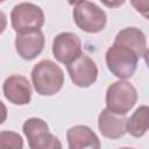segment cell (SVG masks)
Wrapping results in <instances>:
<instances>
[{
  "label": "cell",
  "mask_w": 149,
  "mask_h": 149,
  "mask_svg": "<svg viewBox=\"0 0 149 149\" xmlns=\"http://www.w3.org/2000/svg\"><path fill=\"white\" fill-rule=\"evenodd\" d=\"M137 55L126 45L113 43L106 51L105 61L108 70L119 79L130 78L137 69Z\"/></svg>",
  "instance_id": "7a4b0ae2"
},
{
  "label": "cell",
  "mask_w": 149,
  "mask_h": 149,
  "mask_svg": "<svg viewBox=\"0 0 149 149\" xmlns=\"http://www.w3.org/2000/svg\"><path fill=\"white\" fill-rule=\"evenodd\" d=\"M5 98L13 105H28L31 100V85L29 80L21 74H12L7 77L2 84Z\"/></svg>",
  "instance_id": "9c48e42d"
},
{
  "label": "cell",
  "mask_w": 149,
  "mask_h": 149,
  "mask_svg": "<svg viewBox=\"0 0 149 149\" xmlns=\"http://www.w3.org/2000/svg\"><path fill=\"white\" fill-rule=\"evenodd\" d=\"M30 149H61L59 140L49 132L48 123L40 118H29L22 126Z\"/></svg>",
  "instance_id": "8992f818"
},
{
  "label": "cell",
  "mask_w": 149,
  "mask_h": 149,
  "mask_svg": "<svg viewBox=\"0 0 149 149\" xmlns=\"http://www.w3.org/2000/svg\"><path fill=\"white\" fill-rule=\"evenodd\" d=\"M45 38L42 30H36L26 34H16L15 49L17 55L24 61L36 58L44 49Z\"/></svg>",
  "instance_id": "30bf717a"
},
{
  "label": "cell",
  "mask_w": 149,
  "mask_h": 149,
  "mask_svg": "<svg viewBox=\"0 0 149 149\" xmlns=\"http://www.w3.org/2000/svg\"><path fill=\"white\" fill-rule=\"evenodd\" d=\"M23 139L19 133L3 130L0 132V149H22Z\"/></svg>",
  "instance_id": "9a60e30c"
},
{
  "label": "cell",
  "mask_w": 149,
  "mask_h": 149,
  "mask_svg": "<svg viewBox=\"0 0 149 149\" xmlns=\"http://www.w3.org/2000/svg\"><path fill=\"white\" fill-rule=\"evenodd\" d=\"M72 17L79 29L90 34L100 33L107 23V15L105 10L98 5L86 0L74 6Z\"/></svg>",
  "instance_id": "5b68a950"
},
{
  "label": "cell",
  "mask_w": 149,
  "mask_h": 149,
  "mask_svg": "<svg viewBox=\"0 0 149 149\" xmlns=\"http://www.w3.org/2000/svg\"><path fill=\"white\" fill-rule=\"evenodd\" d=\"M66 140L70 149H99L101 147L97 134L87 126L77 125L66 130Z\"/></svg>",
  "instance_id": "7c38bea8"
},
{
  "label": "cell",
  "mask_w": 149,
  "mask_h": 149,
  "mask_svg": "<svg viewBox=\"0 0 149 149\" xmlns=\"http://www.w3.org/2000/svg\"><path fill=\"white\" fill-rule=\"evenodd\" d=\"M113 43L128 47L137 55L139 58L147 57V54H148L147 37L144 33L136 27H127V28L121 29L116 34Z\"/></svg>",
  "instance_id": "4fadbf2b"
},
{
  "label": "cell",
  "mask_w": 149,
  "mask_h": 149,
  "mask_svg": "<svg viewBox=\"0 0 149 149\" xmlns=\"http://www.w3.org/2000/svg\"><path fill=\"white\" fill-rule=\"evenodd\" d=\"M43 9L31 2H21L10 12L12 28L16 34H26L40 30L44 24Z\"/></svg>",
  "instance_id": "277c9868"
},
{
  "label": "cell",
  "mask_w": 149,
  "mask_h": 149,
  "mask_svg": "<svg viewBox=\"0 0 149 149\" xmlns=\"http://www.w3.org/2000/svg\"><path fill=\"white\" fill-rule=\"evenodd\" d=\"M105 7L108 8H118L125 3L126 0H99Z\"/></svg>",
  "instance_id": "e0dca14e"
},
{
  "label": "cell",
  "mask_w": 149,
  "mask_h": 149,
  "mask_svg": "<svg viewBox=\"0 0 149 149\" xmlns=\"http://www.w3.org/2000/svg\"><path fill=\"white\" fill-rule=\"evenodd\" d=\"M72 83L78 87H90L98 78V68L94 61L86 54H80L74 61L66 65Z\"/></svg>",
  "instance_id": "52a82bcc"
},
{
  "label": "cell",
  "mask_w": 149,
  "mask_h": 149,
  "mask_svg": "<svg viewBox=\"0 0 149 149\" xmlns=\"http://www.w3.org/2000/svg\"><path fill=\"white\" fill-rule=\"evenodd\" d=\"M134 9L143 15L146 19L149 17V0H130Z\"/></svg>",
  "instance_id": "2e32d148"
},
{
  "label": "cell",
  "mask_w": 149,
  "mask_h": 149,
  "mask_svg": "<svg viewBox=\"0 0 149 149\" xmlns=\"http://www.w3.org/2000/svg\"><path fill=\"white\" fill-rule=\"evenodd\" d=\"M31 83L40 95L50 97L62 90L64 84V72L55 62L43 59L33 68Z\"/></svg>",
  "instance_id": "6da1fadb"
},
{
  "label": "cell",
  "mask_w": 149,
  "mask_h": 149,
  "mask_svg": "<svg viewBox=\"0 0 149 149\" xmlns=\"http://www.w3.org/2000/svg\"><path fill=\"white\" fill-rule=\"evenodd\" d=\"M66 1H68L69 5L76 6V5H78V3H80V2H83V1H85V0H66Z\"/></svg>",
  "instance_id": "ffe728a7"
},
{
  "label": "cell",
  "mask_w": 149,
  "mask_h": 149,
  "mask_svg": "<svg viewBox=\"0 0 149 149\" xmlns=\"http://www.w3.org/2000/svg\"><path fill=\"white\" fill-rule=\"evenodd\" d=\"M126 118L104 108L98 116V128L104 137L118 140L126 134Z\"/></svg>",
  "instance_id": "8fae6325"
},
{
  "label": "cell",
  "mask_w": 149,
  "mask_h": 149,
  "mask_svg": "<svg viewBox=\"0 0 149 149\" xmlns=\"http://www.w3.org/2000/svg\"><path fill=\"white\" fill-rule=\"evenodd\" d=\"M51 49L54 57L65 65L70 64L83 52L80 38L71 31H63L56 35Z\"/></svg>",
  "instance_id": "ba28073f"
},
{
  "label": "cell",
  "mask_w": 149,
  "mask_h": 149,
  "mask_svg": "<svg viewBox=\"0 0 149 149\" xmlns=\"http://www.w3.org/2000/svg\"><path fill=\"white\" fill-rule=\"evenodd\" d=\"M6 27H7V16L2 10H0V35L5 31Z\"/></svg>",
  "instance_id": "d6986e66"
},
{
  "label": "cell",
  "mask_w": 149,
  "mask_h": 149,
  "mask_svg": "<svg viewBox=\"0 0 149 149\" xmlns=\"http://www.w3.org/2000/svg\"><path fill=\"white\" fill-rule=\"evenodd\" d=\"M149 128V108L147 105H141L126 120V133L133 137H142Z\"/></svg>",
  "instance_id": "5bb4252c"
},
{
  "label": "cell",
  "mask_w": 149,
  "mask_h": 149,
  "mask_svg": "<svg viewBox=\"0 0 149 149\" xmlns=\"http://www.w3.org/2000/svg\"><path fill=\"white\" fill-rule=\"evenodd\" d=\"M7 115H8L7 107H6V105L0 100V125H2V123L6 121Z\"/></svg>",
  "instance_id": "ac0fdd59"
},
{
  "label": "cell",
  "mask_w": 149,
  "mask_h": 149,
  "mask_svg": "<svg viewBox=\"0 0 149 149\" xmlns=\"http://www.w3.org/2000/svg\"><path fill=\"white\" fill-rule=\"evenodd\" d=\"M3 1H6V0H0V3H1V2H3Z\"/></svg>",
  "instance_id": "44dd1931"
},
{
  "label": "cell",
  "mask_w": 149,
  "mask_h": 149,
  "mask_svg": "<svg viewBox=\"0 0 149 149\" xmlns=\"http://www.w3.org/2000/svg\"><path fill=\"white\" fill-rule=\"evenodd\" d=\"M106 108L118 115H126L137 101V91L126 79H119L107 87Z\"/></svg>",
  "instance_id": "3957f363"
}]
</instances>
